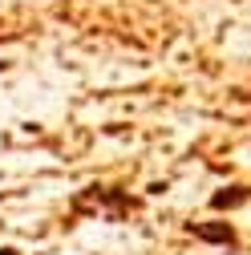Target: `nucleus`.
Wrapping results in <instances>:
<instances>
[{"instance_id": "nucleus-1", "label": "nucleus", "mask_w": 251, "mask_h": 255, "mask_svg": "<svg viewBox=\"0 0 251 255\" xmlns=\"http://www.w3.org/2000/svg\"><path fill=\"white\" fill-rule=\"evenodd\" d=\"M191 235L203 239V243H223V247H235V227L231 223H191Z\"/></svg>"}, {"instance_id": "nucleus-2", "label": "nucleus", "mask_w": 251, "mask_h": 255, "mask_svg": "<svg viewBox=\"0 0 251 255\" xmlns=\"http://www.w3.org/2000/svg\"><path fill=\"white\" fill-rule=\"evenodd\" d=\"M247 199H251L247 186H227V190H219V195L211 199V207H215V211H231V207H239V203H247Z\"/></svg>"}, {"instance_id": "nucleus-3", "label": "nucleus", "mask_w": 251, "mask_h": 255, "mask_svg": "<svg viewBox=\"0 0 251 255\" xmlns=\"http://www.w3.org/2000/svg\"><path fill=\"white\" fill-rule=\"evenodd\" d=\"M0 255H16V251H12V247H0Z\"/></svg>"}]
</instances>
